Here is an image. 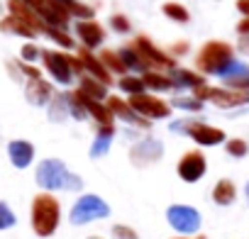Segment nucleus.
Returning <instances> with one entry per match:
<instances>
[{"instance_id":"nucleus-34","label":"nucleus","mask_w":249,"mask_h":239,"mask_svg":"<svg viewBox=\"0 0 249 239\" xmlns=\"http://www.w3.org/2000/svg\"><path fill=\"white\" fill-rule=\"evenodd\" d=\"M110 27H112L115 32H120V34H127V32H132V22L127 20V15H122V13L110 15Z\"/></svg>"},{"instance_id":"nucleus-23","label":"nucleus","mask_w":249,"mask_h":239,"mask_svg":"<svg viewBox=\"0 0 249 239\" xmlns=\"http://www.w3.org/2000/svg\"><path fill=\"white\" fill-rule=\"evenodd\" d=\"M234 200H237V186H234V181L220 178L215 183V188H213V203L220 205V207H230Z\"/></svg>"},{"instance_id":"nucleus-20","label":"nucleus","mask_w":249,"mask_h":239,"mask_svg":"<svg viewBox=\"0 0 249 239\" xmlns=\"http://www.w3.org/2000/svg\"><path fill=\"white\" fill-rule=\"evenodd\" d=\"M69 98H71V90H59V93L52 95V100H49V105H47L49 122L61 125V122H66V120L71 117V112H69Z\"/></svg>"},{"instance_id":"nucleus-27","label":"nucleus","mask_w":249,"mask_h":239,"mask_svg":"<svg viewBox=\"0 0 249 239\" xmlns=\"http://www.w3.org/2000/svg\"><path fill=\"white\" fill-rule=\"evenodd\" d=\"M117 88H120V93H124L127 98L147 90L144 78H142V76H137V73H124V76H120V78H117Z\"/></svg>"},{"instance_id":"nucleus-22","label":"nucleus","mask_w":249,"mask_h":239,"mask_svg":"<svg viewBox=\"0 0 249 239\" xmlns=\"http://www.w3.org/2000/svg\"><path fill=\"white\" fill-rule=\"evenodd\" d=\"M0 32L18 34V37H25V39H35V37L39 34L37 27H32L30 22H25V20L18 17V15H8L5 20H0Z\"/></svg>"},{"instance_id":"nucleus-9","label":"nucleus","mask_w":249,"mask_h":239,"mask_svg":"<svg viewBox=\"0 0 249 239\" xmlns=\"http://www.w3.org/2000/svg\"><path fill=\"white\" fill-rule=\"evenodd\" d=\"M132 44H135L137 51L142 54V59H144V64H147L149 71H169V68L176 66V59H174L169 51L159 49L147 34H137Z\"/></svg>"},{"instance_id":"nucleus-24","label":"nucleus","mask_w":249,"mask_h":239,"mask_svg":"<svg viewBox=\"0 0 249 239\" xmlns=\"http://www.w3.org/2000/svg\"><path fill=\"white\" fill-rule=\"evenodd\" d=\"M142 78H144V85H147L149 93L159 95V93H171L174 90V83H171L166 71H147V73H142Z\"/></svg>"},{"instance_id":"nucleus-8","label":"nucleus","mask_w":249,"mask_h":239,"mask_svg":"<svg viewBox=\"0 0 249 239\" xmlns=\"http://www.w3.org/2000/svg\"><path fill=\"white\" fill-rule=\"evenodd\" d=\"M127 102L132 105V110H137L142 117H147L149 122H154V120H166L171 115V110H174L166 100H161L157 93H149V90L130 95Z\"/></svg>"},{"instance_id":"nucleus-15","label":"nucleus","mask_w":249,"mask_h":239,"mask_svg":"<svg viewBox=\"0 0 249 239\" xmlns=\"http://www.w3.org/2000/svg\"><path fill=\"white\" fill-rule=\"evenodd\" d=\"M76 56H78V59H81V64H83V76H93L95 81H100V83H105V85H110V83H112V73L103 66L100 56H98L93 49L81 47V49L76 51Z\"/></svg>"},{"instance_id":"nucleus-32","label":"nucleus","mask_w":249,"mask_h":239,"mask_svg":"<svg viewBox=\"0 0 249 239\" xmlns=\"http://www.w3.org/2000/svg\"><path fill=\"white\" fill-rule=\"evenodd\" d=\"M18 224V215L13 212V207L5 203V200H0V232L3 229H10Z\"/></svg>"},{"instance_id":"nucleus-17","label":"nucleus","mask_w":249,"mask_h":239,"mask_svg":"<svg viewBox=\"0 0 249 239\" xmlns=\"http://www.w3.org/2000/svg\"><path fill=\"white\" fill-rule=\"evenodd\" d=\"M54 95V85L52 81H44V76H37V78H27L25 83V98L30 105L35 107H47L49 100Z\"/></svg>"},{"instance_id":"nucleus-6","label":"nucleus","mask_w":249,"mask_h":239,"mask_svg":"<svg viewBox=\"0 0 249 239\" xmlns=\"http://www.w3.org/2000/svg\"><path fill=\"white\" fill-rule=\"evenodd\" d=\"M105 217H110V205L95 193H83L71 205V212H69V220H71L73 227H83L88 222L105 220Z\"/></svg>"},{"instance_id":"nucleus-26","label":"nucleus","mask_w":249,"mask_h":239,"mask_svg":"<svg viewBox=\"0 0 249 239\" xmlns=\"http://www.w3.org/2000/svg\"><path fill=\"white\" fill-rule=\"evenodd\" d=\"M78 90L86 93V95L93 98V100H105V98L110 95L107 85L100 83V81H95L93 76H81V78H78Z\"/></svg>"},{"instance_id":"nucleus-21","label":"nucleus","mask_w":249,"mask_h":239,"mask_svg":"<svg viewBox=\"0 0 249 239\" xmlns=\"http://www.w3.org/2000/svg\"><path fill=\"white\" fill-rule=\"evenodd\" d=\"M117 54H120V59H122V64H124V68H127L130 73H137V76H142V73H147L149 68H147V64H144V59H142V54L137 51V47L130 42V44H122L120 49H117Z\"/></svg>"},{"instance_id":"nucleus-14","label":"nucleus","mask_w":249,"mask_h":239,"mask_svg":"<svg viewBox=\"0 0 249 239\" xmlns=\"http://www.w3.org/2000/svg\"><path fill=\"white\" fill-rule=\"evenodd\" d=\"M188 137H191L198 147H220V144H225V139H227L225 130L213 127V125H208V122H196V120L191 122Z\"/></svg>"},{"instance_id":"nucleus-2","label":"nucleus","mask_w":249,"mask_h":239,"mask_svg":"<svg viewBox=\"0 0 249 239\" xmlns=\"http://www.w3.org/2000/svg\"><path fill=\"white\" fill-rule=\"evenodd\" d=\"M35 181L42 190H81L83 188V178L78 173H73L61 159H42L37 164V171H35Z\"/></svg>"},{"instance_id":"nucleus-35","label":"nucleus","mask_w":249,"mask_h":239,"mask_svg":"<svg viewBox=\"0 0 249 239\" xmlns=\"http://www.w3.org/2000/svg\"><path fill=\"white\" fill-rule=\"evenodd\" d=\"M112 237L115 239H140V234L127 224H112Z\"/></svg>"},{"instance_id":"nucleus-29","label":"nucleus","mask_w":249,"mask_h":239,"mask_svg":"<svg viewBox=\"0 0 249 239\" xmlns=\"http://www.w3.org/2000/svg\"><path fill=\"white\" fill-rule=\"evenodd\" d=\"M100 56V61H103V66L112 73V76H124V73H130L127 68H124V64H122V59H120V54L117 51H110V49H105V51H100L98 54Z\"/></svg>"},{"instance_id":"nucleus-36","label":"nucleus","mask_w":249,"mask_h":239,"mask_svg":"<svg viewBox=\"0 0 249 239\" xmlns=\"http://www.w3.org/2000/svg\"><path fill=\"white\" fill-rule=\"evenodd\" d=\"M191 122H193V120H174V122H171V132H174V135H186V137H188Z\"/></svg>"},{"instance_id":"nucleus-28","label":"nucleus","mask_w":249,"mask_h":239,"mask_svg":"<svg viewBox=\"0 0 249 239\" xmlns=\"http://www.w3.org/2000/svg\"><path fill=\"white\" fill-rule=\"evenodd\" d=\"M161 13H164V17H169L176 25H188L191 22V10L186 5H181V3H164Z\"/></svg>"},{"instance_id":"nucleus-19","label":"nucleus","mask_w":249,"mask_h":239,"mask_svg":"<svg viewBox=\"0 0 249 239\" xmlns=\"http://www.w3.org/2000/svg\"><path fill=\"white\" fill-rule=\"evenodd\" d=\"M112 139H115V125H98L95 135H93V142H90V149H88V156L90 159L105 156L112 147Z\"/></svg>"},{"instance_id":"nucleus-40","label":"nucleus","mask_w":249,"mask_h":239,"mask_svg":"<svg viewBox=\"0 0 249 239\" xmlns=\"http://www.w3.org/2000/svg\"><path fill=\"white\" fill-rule=\"evenodd\" d=\"M25 3H30V5H32V3H35V0H25Z\"/></svg>"},{"instance_id":"nucleus-13","label":"nucleus","mask_w":249,"mask_h":239,"mask_svg":"<svg viewBox=\"0 0 249 239\" xmlns=\"http://www.w3.org/2000/svg\"><path fill=\"white\" fill-rule=\"evenodd\" d=\"M73 32H76L81 47H86V49L95 51V49H100L105 44V27L100 22H95V17L93 20H76Z\"/></svg>"},{"instance_id":"nucleus-11","label":"nucleus","mask_w":249,"mask_h":239,"mask_svg":"<svg viewBox=\"0 0 249 239\" xmlns=\"http://www.w3.org/2000/svg\"><path fill=\"white\" fill-rule=\"evenodd\" d=\"M105 105L110 107V112L115 115V120H120V122H124L127 127H140V130H149L152 122L147 117H142L137 110H132V105L120 98V95H107L105 98Z\"/></svg>"},{"instance_id":"nucleus-38","label":"nucleus","mask_w":249,"mask_h":239,"mask_svg":"<svg viewBox=\"0 0 249 239\" xmlns=\"http://www.w3.org/2000/svg\"><path fill=\"white\" fill-rule=\"evenodd\" d=\"M244 195H247V203H249V181H247V186H244Z\"/></svg>"},{"instance_id":"nucleus-18","label":"nucleus","mask_w":249,"mask_h":239,"mask_svg":"<svg viewBox=\"0 0 249 239\" xmlns=\"http://www.w3.org/2000/svg\"><path fill=\"white\" fill-rule=\"evenodd\" d=\"M8 159L20 171L27 169V166H32V161H35V144L27 142V139H13V142H8Z\"/></svg>"},{"instance_id":"nucleus-31","label":"nucleus","mask_w":249,"mask_h":239,"mask_svg":"<svg viewBox=\"0 0 249 239\" xmlns=\"http://www.w3.org/2000/svg\"><path fill=\"white\" fill-rule=\"evenodd\" d=\"M225 152L232 159H244L249 154V142L242 137H230V139H225Z\"/></svg>"},{"instance_id":"nucleus-30","label":"nucleus","mask_w":249,"mask_h":239,"mask_svg":"<svg viewBox=\"0 0 249 239\" xmlns=\"http://www.w3.org/2000/svg\"><path fill=\"white\" fill-rule=\"evenodd\" d=\"M42 34H47V37H49L56 47H61V49H73V37L69 34V30H59V27H49V25H44Z\"/></svg>"},{"instance_id":"nucleus-7","label":"nucleus","mask_w":249,"mask_h":239,"mask_svg":"<svg viewBox=\"0 0 249 239\" xmlns=\"http://www.w3.org/2000/svg\"><path fill=\"white\" fill-rule=\"evenodd\" d=\"M166 222L183 237H193L200 232V224H203V217L200 212L193 207V205H183V203H176V205H169L166 207Z\"/></svg>"},{"instance_id":"nucleus-37","label":"nucleus","mask_w":249,"mask_h":239,"mask_svg":"<svg viewBox=\"0 0 249 239\" xmlns=\"http://www.w3.org/2000/svg\"><path fill=\"white\" fill-rule=\"evenodd\" d=\"M234 8L239 10V15H242V17H249V0H237Z\"/></svg>"},{"instance_id":"nucleus-39","label":"nucleus","mask_w":249,"mask_h":239,"mask_svg":"<svg viewBox=\"0 0 249 239\" xmlns=\"http://www.w3.org/2000/svg\"><path fill=\"white\" fill-rule=\"evenodd\" d=\"M176 239H191V237H183V234H181V237H176Z\"/></svg>"},{"instance_id":"nucleus-16","label":"nucleus","mask_w":249,"mask_h":239,"mask_svg":"<svg viewBox=\"0 0 249 239\" xmlns=\"http://www.w3.org/2000/svg\"><path fill=\"white\" fill-rule=\"evenodd\" d=\"M169 73V78H171V83H174V90L176 93H183V90H196L198 85H203L205 83V76L200 73V71H196V68H186V66H174V68H169L166 71Z\"/></svg>"},{"instance_id":"nucleus-33","label":"nucleus","mask_w":249,"mask_h":239,"mask_svg":"<svg viewBox=\"0 0 249 239\" xmlns=\"http://www.w3.org/2000/svg\"><path fill=\"white\" fill-rule=\"evenodd\" d=\"M20 61H25V64H37V61H42V49H39L37 44L27 42V44L20 49Z\"/></svg>"},{"instance_id":"nucleus-1","label":"nucleus","mask_w":249,"mask_h":239,"mask_svg":"<svg viewBox=\"0 0 249 239\" xmlns=\"http://www.w3.org/2000/svg\"><path fill=\"white\" fill-rule=\"evenodd\" d=\"M239 61L242 59H237V54H234V47L232 44H227V42H222V39H210V42H205L200 49H198V54H196V71H200L205 78H227L237 66H239Z\"/></svg>"},{"instance_id":"nucleus-12","label":"nucleus","mask_w":249,"mask_h":239,"mask_svg":"<svg viewBox=\"0 0 249 239\" xmlns=\"http://www.w3.org/2000/svg\"><path fill=\"white\" fill-rule=\"evenodd\" d=\"M161 156H164V142L157 137H144L137 144H132V149H130V159L140 169H147V166L161 161Z\"/></svg>"},{"instance_id":"nucleus-25","label":"nucleus","mask_w":249,"mask_h":239,"mask_svg":"<svg viewBox=\"0 0 249 239\" xmlns=\"http://www.w3.org/2000/svg\"><path fill=\"white\" fill-rule=\"evenodd\" d=\"M169 105H171V107H176V110H181V112L200 115V112L205 110V105H208V102H203L200 98H196V95H191V93H178V95H174V98L169 100Z\"/></svg>"},{"instance_id":"nucleus-3","label":"nucleus","mask_w":249,"mask_h":239,"mask_svg":"<svg viewBox=\"0 0 249 239\" xmlns=\"http://www.w3.org/2000/svg\"><path fill=\"white\" fill-rule=\"evenodd\" d=\"M30 222H32V229L37 237H42V239L52 237L61 222V203L49 190L35 195L32 207H30Z\"/></svg>"},{"instance_id":"nucleus-5","label":"nucleus","mask_w":249,"mask_h":239,"mask_svg":"<svg viewBox=\"0 0 249 239\" xmlns=\"http://www.w3.org/2000/svg\"><path fill=\"white\" fill-rule=\"evenodd\" d=\"M193 95L200 98L203 102H213L220 110H234V107H247L249 105V90H237V88H227V85L203 83L193 90Z\"/></svg>"},{"instance_id":"nucleus-4","label":"nucleus","mask_w":249,"mask_h":239,"mask_svg":"<svg viewBox=\"0 0 249 239\" xmlns=\"http://www.w3.org/2000/svg\"><path fill=\"white\" fill-rule=\"evenodd\" d=\"M42 66L52 83L69 88L73 85L76 76V54H66L59 49H42Z\"/></svg>"},{"instance_id":"nucleus-10","label":"nucleus","mask_w":249,"mask_h":239,"mask_svg":"<svg viewBox=\"0 0 249 239\" xmlns=\"http://www.w3.org/2000/svg\"><path fill=\"white\" fill-rule=\"evenodd\" d=\"M176 173L183 183H198L205 173H208V159L200 149H191L186 152L178 164H176Z\"/></svg>"}]
</instances>
